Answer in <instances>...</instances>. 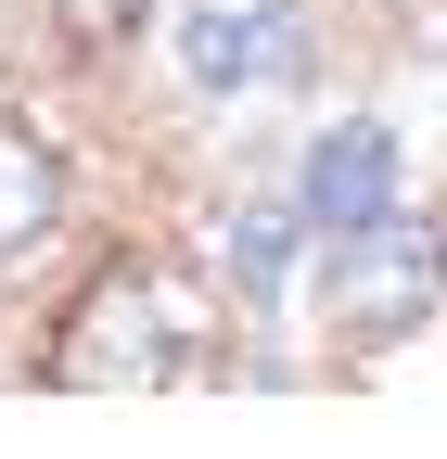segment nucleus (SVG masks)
<instances>
[{"instance_id": "3", "label": "nucleus", "mask_w": 447, "mask_h": 459, "mask_svg": "<svg viewBox=\"0 0 447 459\" xmlns=\"http://www.w3.org/2000/svg\"><path fill=\"white\" fill-rule=\"evenodd\" d=\"M180 77L192 90H294L307 77V13L268 0V13H192L180 26Z\"/></svg>"}, {"instance_id": "2", "label": "nucleus", "mask_w": 447, "mask_h": 459, "mask_svg": "<svg viewBox=\"0 0 447 459\" xmlns=\"http://www.w3.org/2000/svg\"><path fill=\"white\" fill-rule=\"evenodd\" d=\"M166 370V307H153V281L141 268H102L90 294H77V319L51 332V383H153Z\"/></svg>"}, {"instance_id": "6", "label": "nucleus", "mask_w": 447, "mask_h": 459, "mask_svg": "<svg viewBox=\"0 0 447 459\" xmlns=\"http://www.w3.org/2000/svg\"><path fill=\"white\" fill-rule=\"evenodd\" d=\"M294 230H307L294 204H243V217H231L217 268H231V294H243V307H268V294H282V268H294Z\"/></svg>"}, {"instance_id": "7", "label": "nucleus", "mask_w": 447, "mask_h": 459, "mask_svg": "<svg viewBox=\"0 0 447 459\" xmlns=\"http://www.w3.org/2000/svg\"><path fill=\"white\" fill-rule=\"evenodd\" d=\"M141 13H153V0H65V39H77V51H116Z\"/></svg>"}, {"instance_id": "5", "label": "nucleus", "mask_w": 447, "mask_h": 459, "mask_svg": "<svg viewBox=\"0 0 447 459\" xmlns=\"http://www.w3.org/2000/svg\"><path fill=\"white\" fill-rule=\"evenodd\" d=\"M51 204H65V166H51V141L0 115V255H26L39 230H51Z\"/></svg>"}, {"instance_id": "4", "label": "nucleus", "mask_w": 447, "mask_h": 459, "mask_svg": "<svg viewBox=\"0 0 447 459\" xmlns=\"http://www.w3.org/2000/svg\"><path fill=\"white\" fill-rule=\"evenodd\" d=\"M294 217L320 230H371V217H397V141L371 128V115H346V128H320L307 166H294Z\"/></svg>"}, {"instance_id": "1", "label": "nucleus", "mask_w": 447, "mask_h": 459, "mask_svg": "<svg viewBox=\"0 0 447 459\" xmlns=\"http://www.w3.org/2000/svg\"><path fill=\"white\" fill-rule=\"evenodd\" d=\"M434 307H447V230H422V217L332 230V255H320V319H332V344H409Z\"/></svg>"}]
</instances>
